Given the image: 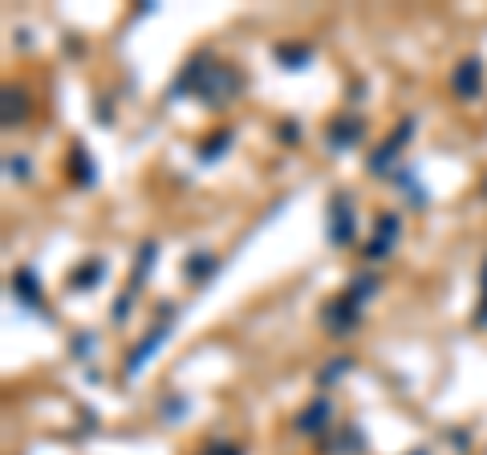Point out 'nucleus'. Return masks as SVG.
Listing matches in <instances>:
<instances>
[{"instance_id": "3", "label": "nucleus", "mask_w": 487, "mask_h": 455, "mask_svg": "<svg viewBox=\"0 0 487 455\" xmlns=\"http://www.w3.org/2000/svg\"><path fill=\"white\" fill-rule=\"evenodd\" d=\"M325 415H329V403H325V398H317V403H313V410H305V415H301V431H313L308 422H321Z\"/></svg>"}, {"instance_id": "2", "label": "nucleus", "mask_w": 487, "mask_h": 455, "mask_svg": "<svg viewBox=\"0 0 487 455\" xmlns=\"http://www.w3.org/2000/svg\"><path fill=\"white\" fill-rule=\"evenodd\" d=\"M162 338H167V329H155V338H150V341H143V345L134 350V358H130V366H126V370H130V374L138 370V366H143L146 358H150L155 350H159V341H162Z\"/></svg>"}, {"instance_id": "1", "label": "nucleus", "mask_w": 487, "mask_h": 455, "mask_svg": "<svg viewBox=\"0 0 487 455\" xmlns=\"http://www.w3.org/2000/svg\"><path fill=\"white\" fill-rule=\"evenodd\" d=\"M455 90L467 98V94H479V61H463L455 69Z\"/></svg>"}]
</instances>
